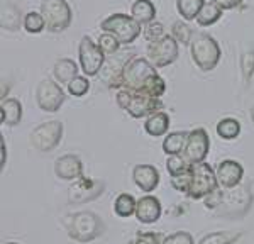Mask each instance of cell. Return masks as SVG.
Listing matches in <instances>:
<instances>
[{
	"mask_svg": "<svg viewBox=\"0 0 254 244\" xmlns=\"http://www.w3.org/2000/svg\"><path fill=\"white\" fill-rule=\"evenodd\" d=\"M191 58L202 71H212L219 64L222 51L219 43L207 32H195L190 43Z\"/></svg>",
	"mask_w": 254,
	"mask_h": 244,
	"instance_id": "6da1fadb",
	"label": "cell"
},
{
	"mask_svg": "<svg viewBox=\"0 0 254 244\" xmlns=\"http://www.w3.org/2000/svg\"><path fill=\"white\" fill-rule=\"evenodd\" d=\"M66 231L71 239L78 243H88L97 239L104 233V222L93 212H78L69 215L66 222Z\"/></svg>",
	"mask_w": 254,
	"mask_h": 244,
	"instance_id": "7a4b0ae2",
	"label": "cell"
},
{
	"mask_svg": "<svg viewBox=\"0 0 254 244\" xmlns=\"http://www.w3.org/2000/svg\"><path fill=\"white\" fill-rule=\"evenodd\" d=\"M100 29L104 32L117 36L122 44H132L142 32V24L137 22L132 15L112 14L100 22Z\"/></svg>",
	"mask_w": 254,
	"mask_h": 244,
	"instance_id": "3957f363",
	"label": "cell"
},
{
	"mask_svg": "<svg viewBox=\"0 0 254 244\" xmlns=\"http://www.w3.org/2000/svg\"><path fill=\"white\" fill-rule=\"evenodd\" d=\"M219 186V180L214 170L207 165V163H195L191 168V178H190V186H188L187 195L193 200L203 198L212 192H215Z\"/></svg>",
	"mask_w": 254,
	"mask_h": 244,
	"instance_id": "277c9868",
	"label": "cell"
},
{
	"mask_svg": "<svg viewBox=\"0 0 254 244\" xmlns=\"http://www.w3.org/2000/svg\"><path fill=\"white\" fill-rule=\"evenodd\" d=\"M153 75H156V66L149 60L134 56L122 71V87L139 92Z\"/></svg>",
	"mask_w": 254,
	"mask_h": 244,
	"instance_id": "5b68a950",
	"label": "cell"
},
{
	"mask_svg": "<svg viewBox=\"0 0 254 244\" xmlns=\"http://www.w3.org/2000/svg\"><path fill=\"white\" fill-rule=\"evenodd\" d=\"M41 14L44 15L46 27L51 32H63L69 27L73 20L71 7L66 0H43Z\"/></svg>",
	"mask_w": 254,
	"mask_h": 244,
	"instance_id": "8992f818",
	"label": "cell"
},
{
	"mask_svg": "<svg viewBox=\"0 0 254 244\" xmlns=\"http://www.w3.org/2000/svg\"><path fill=\"white\" fill-rule=\"evenodd\" d=\"M134 55H136L134 50H119L105 58V63L98 75L109 88H122V71L126 64L134 58Z\"/></svg>",
	"mask_w": 254,
	"mask_h": 244,
	"instance_id": "52a82bcc",
	"label": "cell"
},
{
	"mask_svg": "<svg viewBox=\"0 0 254 244\" xmlns=\"http://www.w3.org/2000/svg\"><path fill=\"white\" fill-rule=\"evenodd\" d=\"M63 137V124L60 121H48L39 124L29 134V141L38 151L49 153L61 142Z\"/></svg>",
	"mask_w": 254,
	"mask_h": 244,
	"instance_id": "ba28073f",
	"label": "cell"
},
{
	"mask_svg": "<svg viewBox=\"0 0 254 244\" xmlns=\"http://www.w3.org/2000/svg\"><path fill=\"white\" fill-rule=\"evenodd\" d=\"M78 58L81 71L87 76H95L100 73L107 56L102 51V48L98 46V43H95L90 36H83L80 41Z\"/></svg>",
	"mask_w": 254,
	"mask_h": 244,
	"instance_id": "9c48e42d",
	"label": "cell"
},
{
	"mask_svg": "<svg viewBox=\"0 0 254 244\" xmlns=\"http://www.w3.org/2000/svg\"><path fill=\"white\" fill-rule=\"evenodd\" d=\"M147 56H149V61L156 68L170 66L178 58V41L171 34H165L159 41L149 43Z\"/></svg>",
	"mask_w": 254,
	"mask_h": 244,
	"instance_id": "30bf717a",
	"label": "cell"
},
{
	"mask_svg": "<svg viewBox=\"0 0 254 244\" xmlns=\"http://www.w3.org/2000/svg\"><path fill=\"white\" fill-rule=\"evenodd\" d=\"M64 95L63 88L60 87L56 81L44 78L39 81L38 88H36V100H38V105L41 111L44 112H58L63 105Z\"/></svg>",
	"mask_w": 254,
	"mask_h": 244,
	"instance_id": "8fae6325",
	"label": "cell"
},
{
	"mask_svg": "<svg viewBox=\"0 0 254 244\" xmlns=\"http://www.w3.org/2000/svg\"><path fill=\"white\" fill-rule=\"evenodd\" d=\"M102 193H104V182L83 177L80 180H75V183L68 188V200L69 203H85L100 197Z\"/></svg>",
	"mask_w": 254,
	"mask_h": 244,
	"instance_id": "7c38bea8",
	"label": "cell"
},
{
	"mask_svg": "<svg viewBox=\"0 0 254 244\" xmlns=\"http://www.w3.org/2000/svg\"><path fill=\"white\" fill-rule=\"evenodd\" d=\"M208 148H210V139H208V134L205 129L198 127L193 129L191 132H188V142L183 154L187 156V160L190 163H202L205 161Z\"/></svg>",
	"mask_w": 254,
	"mask_h": 244,
	"instance_id": "4fadbf2b",
	"label": "cell"
},
{
	"mask_svg": "<svg viewBox=\"0 0 254 244\" xmlns=\"http://www.w3.org/2000/svg\"><path fill=\"white\" fill-rule=\"evenodd\" d=\"M159 109H163V102L159 99L149 97L142 92L132 90V95H130V100L127 104L126 111L134 119H142V117H149L151 114L158 112Z\"/></svg>",
	"mask_w": 254,
	"mask_h": 244,
	"instance_id": "5bb4252c",
	"label": "cell"
},
{
	"mask_svg": "<svg viewBox=\"0 0 254 244\" xmlns=\"http://www.w3.org/2000/svg\"><path fill=\"white\" fill-rule=\"evenodd\" d=\"M55 173L61 180H80L83 178V163L75 154H64L55 161Z\"/></svg>",
	"mask_w": 254,
	"mask_h": 244,
	"instance_id": "9a60e30c",
	"label": "cell"
},
{
	"mask_svg": "<svg viewBox=\"0 0 254 244\" xmlns=\"http://www.w3.org/2000/svg\"><path fill=\"white\" fill-rule=\"evenodd\" d=\"M217 180L225 188H234L241 183L244 175V168L241 163L234 160H224L217 168Z\"/></svg>",
	"mask_w": 254,
	"mask_h": 244,
	"instance_id": "2e32d148",
	"label": "cell"
},
{
	"mask_svg": "<svg viewBox=\"0 0 254 244\" xmlns=\"http://www.w3.org/2000/svg\"><path fill=\"white\" fill-rule=\"evenodd\" d=\"M132 180L142 192L149 193L158 186L159 172L153 165H136L132 170Z\"/></svg>",
	"mask_w": 254,
	"mask_h": 244,
	"instance_id": "e0dca14e",
	"label": "cell"
},
{
	"mask_svg": "<svg viewBox=\"0 0 254 244\" xmlns=\"http://www.w3.org/2000/svg\"><path fill=\"white\" fill-rule=\"evenodd\" d=\"M136 219L142 224H153L161 217V203L154 195H146L139 198L136 205Z\"/></svg>",
	"mask_w": 254,
	"mask_h": 244,
	"instance_id": "ac0fdd59",
	"label": "cell"
},
{
	"mask_svg": "<svg viewBox=\"0 0 254 244\" xmlns=\"http://www.w3.org/2000/svg\"><path fill=\"white\" fill-rule=\"evenodd\" d=\"M144 129H146V132L153 137L165 136L168 132V129H170V116L163 111L151 114L149 117H146Z\"/></svg>",
	"mask_w": 254,
	"mask_h": 244,
	"instance_id": "d6986e66",
	"label": "cell"
},
{
	"mask_svg": "<svg viewBox=\"0 0 254 244\" xmlns=\"http://www.w3.org/2000/svg\"><path fill=\"white\" fill-rule=\"evenodd\" d=\"M2 122L7 125H17L22 119V105L17 99H2Z\"/></svg>",
	"mask_w": 254,
	"mask_h": 244,
	"instance_id": "ffe728a7",
	"label": "cell"
},
{
	"mask_svg": "<svg viewBox=\"0 0 254 244\" xmlns=\"http://www.w3.org/2000/svg\"><path fill=\"white\" fill-rule=\"evenodd\" d=\"M55 78L63 85H69V81L73 78L78 76V66L73 60H68V58H63V60H58L55 63Z\"/></svg>",
	"mask_w": 254,
	"mask_h": 244,
	"instance_id": "44dd1931",
	"label": "cell"
},
{
	"mask_svg": "<svg viewBox=\"0 0 254 244\" xmlns=\"http://www.w3.org/2000/svg\"><path fill=\"white\" fill-rule=\"evenodd\" d=\"M130 15L141 24H149L156 17V7L151 0H136L130 7Z\"/></svg>",
	"mask_w": 254,
	"mask_h": 244,
	"instance_id": "7402d4cb",
	"label": "cell"
},
{
	"mask_svg": "<svg viewBox=\"0 0 254 244\" xmlns=\"http://www.w3.org/2000/svg\"><path fill=\"white\" fill-rule=\"evenodd\" d=\"M188 142V132L185 131H176L168 134L163 141V153L171 156V154H182L187 148Z\"/></svg>",
	"mask_w": 254,
	"mask_h": 244,
	"instance_id": "603a6c76",
	"label": "cell"
},
{
	"mask_svg": "<svg viewBox=\"0 0 254 244\" xmlns=\"http://www.w3.org/2000/svg\"><path fill=\"white\" fill-rule=\"evenodd\" d=\"M220 17H222V9H220V7L214 2H205L202 9H200L195 20L198 22V26L207 27V26L215 24Z\"/></svg>",
	"mask_w": 254,
	"mask_h": 244,
	"instance_id": "cb8c5ba5",
	"label": "cell"
},
{
	"mask_svg": "<svg viewBox=\"0 0 254 244\" xmlns=\"http://www.w3.org/2000/svg\"><path fill=\"white\" fill-rule=\"evenodd\" d=\"M20 10L12 3L2 5V29L5 31H17L20 27Z\"/></svg>",
	"mask_w": 254,
	"mask_h": 244,
	"instance_id": "d4e9b609",
	"label": "cell"
},
{
	"mask_svg": "<svg viewBox=\"0 0 254 244\" xmlns=\"http://www.w3.org/2000/svg\"><path fill=\"white\" fill-rule=\"evenodd\" d=\"M136 205L137 200L129 193H121L114 202V210L119 217H130L132 214H136Z\"/></svg>",
	"mask_w": 254,
	"mask_h": 244,
	"instance_id": "484cf974",
	"label": "cell"
},
{
	"mask_svg": "<svg viewBox=\"0 0 254 244\" xmlns=\"http://www.w3.org/2000/svg\"><path fill=\"white\" fill-rule=\"evenodd\" d=\"M166 166H168V173L170 177H178V175H183V173H188L193 166V163H190L187 160L185 154H171L166 161Z\"/></svg>",
	"mask_w": 254,
	"mask_h": 244,
	"instance_id": "4316f807",
	"label": "cell"
},
{
	"mask_svg": "<svg viewBox=\"0 0 254 244\" xmlns=\"http://www.w3.org/2000/svg\"><path fill=\"white\" fill-rule=\"evenodd\" d=\"M205 0H176V9L185 20H195Z\"/></svg>",
	"mask_w": 254,
	"mask_h": 244,
	"instance_id": "83f0119b",
	"label": "cell"
},
{
	"mask_svg": "<svg viewBox=\"0 0 254 244\" xmlns=\"http://www.w3.org/2000/svg\"><path fill=\"white\" fill-rule=\"evenodd\" d=\"M217 134H219L222 139L231 141L236 139L241 134V124L237 119H232V117H225L217 124Z\"/></svg>",
	"mask_w": 254,
	"mask_h": 244,
	"instance_id": "f1b7e54d",
	"label": "cell"
},
{
	"mask_svg": "<svg viewBox=\"0 0 254 244\" xmlns=\"http://www.w3.org/2000/svg\"><path fill=\"white\" fill-rule=\"evenodd\" d=\"M139 92L146 93V95H149V97H154V99H161L166 92V81L156 73V75H153L149 80L146 81V85L142 87V90H139Z\"/></svg>",
	"mask_w": 254,
	"mask_h": 244,
	"instance_id": "f546056e",
	"label": "cell"
},
{
	"mask_svg": "<svg viewBox=\"0 0 254 244\" xmlns=\"http://www.w3.org/2000/svg\"><path fill=\"white\" fill-rule=\"evenodd\" d=\"M46 27V20H44V15L41 12H29L24 17V29H26L29 34H38Z\"/></svg>",
	"mask_w": 254,
	"mask_h": 244,
	"instance_id": "4dcf8cb0",
	"label": "cell"
},
{
	"mask_svg": "<svg viewBox=\"0 0 254 244\" xmlns=\"http://www.w3.org/2000/svg\"><path fill=\"white\" fill-rule=\"evenodd\" d=\"M98 46L102 48V51L105 53V56H110L121 50L122 43L119 41L117 36L110 34V32H104V34H100V38H98Z\"/></svg>",
	"mask_w": 254,
	"mask_h": 244,
	"instance_id": "1f68e13d",
	"label": "cell"
},
{
	"mask_svg": "<svg viewBox=\"0 0 254 244\" xmlns=\"http://www.w3.org/2000/svg\"><path fill=\"white\" fill-rule=\"evenodd\" d=\"M241 238V233H210L198 244H232Z\"/></svg>",
	"mask_w": 254,
	"mask_h": 244,
	"instance_id": "d6a6232c",
	"label": "cell"
},
{
	"mask_svg": "<svg viewBox=\"0 0 254 244\" xmlns=\"http://www.w3.org/2000/svg\"><path fill=\"white\" fill-rule=\"evenodd\" d=\"M241 73H243V80L246 85H249L253 75H254V50L246 51L241 56Z\"/></svg>",
	"mask_w": 254,
	"mask_h": 244,
	"instance_id": "836d02e7",
	"label": "cell"
},
{
	"mask_svg": "<svg viewBox=\"0 0 254 244\" xmlns=\"http://www.w3.org/2000/svg\"><path fill=\"white\" fill-rule=\"evenodd\" d=\"M171 36L182 44H190L191 43V38H193V31L187 26L185 22H175L173 24V31H171Z\"/></svg>",
	"mask_w": 254,
	"mask_h": 244,
	"instance_id": "e575fe53",
	"label": "cell"
},
{
	"mask_svg": "<svg viewBox=\"0 0 254 244\" xmlns=\"http://www.w3.org/2000/svg\"><path fill=\"white\" fill-rule=\"evenodd\" d=\"M90 90V81L87 76H76V78H73L69 81L68 85V92L71 93L73 97H83L85 93Z\"/></svg>",
	"mask_w": 254,
	"mask_h": 244,
	"instance_id": "d590c367",
	"label": "cell"
},
{
	"mask_svg": "<svg viewBox=\"0 0 254 244\" xmlns=\"http://www.w3.org/2000/svg\"><path fill=\"white\" fill-rule=\"evenodd\" d=\"M165 36V27H163L161 22H156V20H153V22L146 24L144 27V38L149 41V43H154V41H159Z\"/></svg>",
	"mask_w": 254,
	"mask_h": 244,
	"instance_id": "8d00e7d4",
	"label": "cell"
},
{
	"mask_svg": "<svg viewBox=\"0 0 254 244\" xmlns=\"http://www.w3.org/2000/svg\"><path fill=\"white\" fill-rule=\"evenodd\" d=\"M191 168H193V166H191ZM190 178H191V170L188 173L178 175V177H171V185H173V188L178 190V192L187 193L188 186H190Z\"/></svg>",
	"mask_w": 254,
	"mask_h": 244,
	"instance_id": "74e56055",
	"label": "cell"
},
{
	"mask_svg": "<svg viewBox=\"0 0 254 244\" xmlns=\"http://www.w3.org/2000/svg\"><path fill=\"white\" fill-rule=\"evenodd\" d=\"M161 244H195V243H193V236H191L190 233L180 231V233L168 236Z\"/></svg>",
	"mask_w": 254,
	"mask_h": 244,
	"instance_id": "f35d334b",
	"label": "cell"
},
{
	"mask_svg": "<svg viewBox=\"0 0 254 244\" xmlns=\"http://www.w3.org/2000/svg\"><path fill=\"white\" fill-rule=\"evenodd\" d=\"M134 244H159L158 236L153 233H139Z\"/></svg>",
	"mask_w": 254,
	"mask_h": 244,
	"instance_id": "ab89813d",
	"label": "cell"
},
{
	"mask_svg": "<svg viewBox=\"0 0 254 244\" xmlns=\"http://www.w3.org/2000/svg\"><path fill=\"white\" fill-rule=\"evenodd\" d=\"M210 2L217 3L222 10H232V9H236V7L241 5L243 0H210Z\"/></svg>",
	"mask_w": 254,
	"mask_h": 244,
	"instance_id": "60d3db41",
	"label": "cell"
},
{
	"mask_svg": "<svg viewBox=\"0 0 254 244\" xmlns=\"http://www.w3.org/2000/svg\"><path fill=\"white\" fill-rule=\"evenodd\" d=\"M0 149H2V153H0V165H2V170H3V165H5V160H7V149H5V142H0Z\"/></svg>",
	"mask_w": 254,
	"mask_h": 244,
	"instance_id": "b9f144b4",
	"label": "cell"
},
{
	"mask_svg": "<svg viewBox=\"0 0 254 244\" xmlns=\"http://www.w3.org/2000/svg\"><path fill=\"white\" fill-rule=\"evenodd\" d=\"M251 119H253V124H254V105H253V109H251Z\"/></svg>",
	"mask_w": 254,
	"mask_h": 244,
	"instance_id": "7bdbcfd3",
	"label": "cell"
},
{
	"mask_svg": "<svg viewBox=\"0 0 254 244\" xmlns=\"http://www.w3.org/2000/svg\"><path fill=\"white\" fill-rule=\"evenodd\" d=\"M7 244H17V243H7Z\"/></svg>",
	"mask_w": 254,
	"mask_h": 244,
	"instance_id": "ee69618b",
	"label": "cell"
},
{
	"mask_svg": "<svg viewBox=\"0 0 254 244\" xmlns=\"http://www.w3.org/2000/svg\"><path fill=\"white\" fill-rule=\"evenodd\" d=\"M129 244H134V243H129Z\"/></svg>",
	"mask_w": 254,
	"mask_h": 244,
	"instance_id": "f6af8a7d",
	"label": "cell"
}]
</instances>
